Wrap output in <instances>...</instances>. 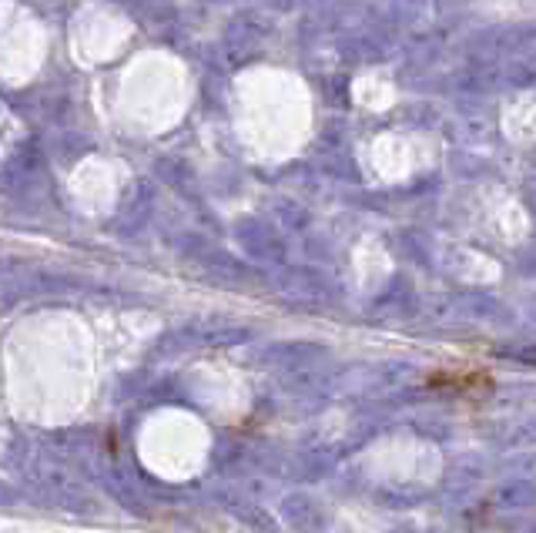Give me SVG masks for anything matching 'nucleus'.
<instances>
[{
	"label": "nucleus",
	"mask_w": 536,
	"mask_h": 533,
	"mask_svg": "<svg viewBox=\"0 0 536 533\" xmlns=\"http://www.w3.org/2000/svg\"><path fill=\"white\" fill-rule=\"evenodd\" d=\"M429 389L439 393H456V396H486L493 393V379L483 369H469V373H436L426 379Z\"/></svg>",
	"instance_id": "obj_1"
},
{
	"label": "nucleus",
	"mask_w": 536,
	"mask_h": 533,
	"mask_svg": "<svg viewBox=\"0 0 536 533\" xmlns=\"http://www.w3.org/2000/svg\"><path fill=\"white\" fill-rule=\"evenodd\" d=\"M258 21L255 14H242L238 21H232V27H228V37H225V44L232 47V54L238 57V61H248L252 54H258V47L265 44V37H268V31L272 27L268 24H258L255 31H252V24Z\"/></svg>",
	"instance_id": "obj_2"
},
{
	"label": "nucleus",
	"mask_w": 536,
	"mask_h": 533,
	"mask_svg": "<svg viewBox=\"0 0 536 533\" xmlns=\"http://www.w3.org/2000/svg\"><path fill=\"white\" fill-rule=\"evenodd\" d=\"M268 7H275V11H295V7H309L315 0H265Z\"/></svg>",
	"instance_id": "obj_3"
}]
</instances>
